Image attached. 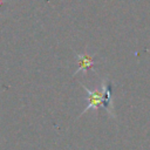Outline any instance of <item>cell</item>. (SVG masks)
I'll return each mask as SVG.
<instances>
[{
    "instance_id": "cell-1",
    "label": "cell",
    "mask_w": 150,
    "mask_h": 150,
    "mask_svg": "<svg viewBox=\"0 0 150 150\" xmlns=\"http://www.w3.org/2000/svg\"><path fill=\"white\" fill-rule=\"evenodd\" d=\"M83 88L87 90V93H88V101H89V104L84 108V110H83V112H86L88 109H90V108H95V109H97L100 105H103V101H104V89H103V87H102V90H98V89H96V90H94V91H91V90H89L88 88H86L84 86H83ZM82 112V114H83Z\"/></svg>"
},
{
    "instance_id": "cell-2",
    "label": "cell",
    "mask_w": 150,
    "mask_h": 150,
    "mask_svg": "<svg viewBox=\"0 0 150 150\" xmlns=\"http://www.w3.org/2000/svg\"><path fill=\"white\" fill-rule=\"evenodd\" d=\"M77 61H79V69L75 71V74L80 70H86V69H90L93 67V63H94V60L91 56L87 55V54H83V55H79L77 56Z\"/></svg>"
}]
</instances>
